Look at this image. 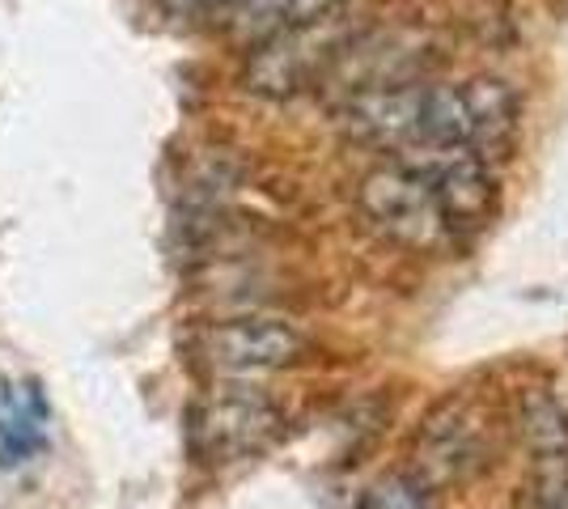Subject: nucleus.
<instances>
[{
    "label": "nucleus",
    "mask_w": 568,
    "mask_h": 509,
    "mask_svg": "<svg viewBox=\"0 0 568 509\" xmlns=\"http://www.w3.org/2000/svg\"><path fill=\"white\" fill-rule=\"evenodd\" d=\"M518 123V98L500 81L369 90L344 106L356 141L407 153H479L500 145Z\"/></svg>",
    "instance_id": "nucleus-1"
},
{
    "label": "nucleus",
    "mask_w": 568,
    "mask_h": 509,
    "mask_svg": "<svg viewBox=\"0 0 568 509\" xmlns=\"http://www.w3.org/2000/svg\"><path fill=\"white\" fill-rule=\"evenodd\" d=\"M361 208L386 238L412 246V251H433L454 238V221L437 187L428 183L425 170L407 157L374 170L361 183Z\"/></svg>",
    "instance_id": "nucleus-2"
},
{
    "label": "nucleus",
    "mask_w": 568,
    "mask_h": 509,
    "mask_svg": "<svg viewBox=\"0 0 568 509\" xmlns=\"http://www.w3.org/2000/svg\"><path fill=\"white\" fill-rule=\"evenodd\" d=\"M306 339L302 332L276 315L225 318L204 332V357L221 374H272L302 357Z\"/></svg>",
    "instance_id": "nucleus-3"
},
{
    "label": "nucleus",
    "mask_w": 568,
    "mask_h": 509,
    "mask_svg": "<svg viewBox=\"0 0 568 509\" xmlns=\"http://www.w3.org/2000/svg\"><path fill=\"white\" fill-rule=\"evenodd\" d=\"M281 429V413L246 387L216 390L195 416V441L209 459H246Z\"/></svg>",
    "instance_id": "nucleus-4"
},
{
    "label": "nucleus",
    "mask_w": 568,
    "mask_h": 509,
    "mask_svg": "<svg viewBox=\"0 0 568 509\" xmlns=\"http://www.w3.org/2000/svg\"><path fill=\"white\" fill-rule=\"evenodd\" d=\"M526 441L535 459L539 509H568V416L556 399L535 395L526 408Z\"/></svg>",
    "instance_id": "nucleus-5"
},
{
    "label": "nucleus",
    "mask_w": 568,
    "mask_h": 509,
    "mask_svg": "<svg viewBox=\"0 0 568 509\" xmlns=\"http://www.w3.org/2000/svg\"><path fill=\"white\" fill-rule=\"evenodd\" d=\"M335 4H344V0H242L237 30L272 39V34L297 30V26H314L318 18H327Z\"/></svg>",
    "instance_id": "nucleus-6"
},
{
    "label": "nucleus",
    "mask_w": 568,
    "mask_h": 509,
    "mask_svg": "<svg viewBox=\"0 0 568 509\" xmlns=\"http://www.w3.org/2000/svg\"><path fill=\"white\" fill-rule=\"evenodd\" d=\"M361 509H425V497L420 488L403 476H386L378 485L361 497Z\"/></svg>",
    "instance_id": "nucleus-7"
},
{
    "label": "nucleus",
    "mask_w": 568,
    "mask_h": 509,
    "mask_svg": "<svg viewBox=\"0 0 568 509\" xmlns=\"http://www.w3.org/2000/svg\"><path fill=\"white\" fill-rule=\"evenodd\" d=\"M166 9L174 13H209V9H221V4H230V0H162Z\"/></svg>",
    "instance_id": "nucleus-8"
}]
</instances>
